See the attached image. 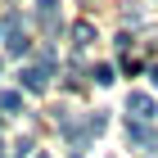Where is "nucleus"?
I'll return each mask as SVG.
<instances>
[{"instance_id":"nucleus-1","label":"nucleus","mask_w":158,"mask_h":158,"mask_svg":"<svg viewBox=\"0 0 158 158\" xmlns=\"http://www.w3.org/2000/svg\"><path fill=\"white\" fill-rule=\"evenodd\" d=\"M127 140H131V145H140L145 149V154H158V131L154 127H149V122H127Z\"/></svg>"},{"instance_id":"nucleus-2","label":"nucleus","mask_w":158,"mask_h":158,"mask_svg":"<svg viewBox=\"0 0 158 158\" xmlns=\"http://www.w3.org/2000/svg\"><path fill=\"white\" fill-rule=\"evenodd\" d=\"M127 113H131L135 122H154V118H158V109H154V99H149L145 90H131V95H127Z\"/></svg>"},{"instance_id":"nucleus-3","label":"nucleus","mask_w":158,"mask_h":158,"mask_svg":"<svg viewBox=\"0 0 158 158\" xmlns=\"http://www.w3.org/2000/svg\"><path fill=\"white\" fill-rule=\"evenodd\" d=\"M5 45H9V54H27V50H32L23 23H18V14H9V36H5Z\"/></svg>"},{"instance_id":"nucleus-4","label":"nucleus","mask_w":158,"mask_h":158,"mask_svg":"<svg viewBox=\"0 0 158 158\" xmlns=\"http://www.w3.org/2000/svg\"><path fill=\"white\" fill-rule=\"evenodd\" d=\"M36 23L45 27L50 36L59 32V0H36Z\"/></svg>"},{"instance_id":"nucleus-5","label":"nucleus","mask_w":158,"mask_h":158,"mask_svg":"<svg viewBox=\"0 0 158 158\" xmlns=\"http://www.w3.org/2000/svg\"><path fill=\"white\" fill-rule=\"evenodd\" d=\"M18 81H23L27 90H36V95H41V90L50 86V73H45V68L36 63V68H23V73H18Z\"/></svg>"},{"instance_id":"nucleus-6","label":"nucleus","mask_w":158,"mask_h":158,"mask_svg":"<svg viewBox=\"0 0 158 158\" xmlns=\"http://www.w3.org/2000/svg\"><path fill=\"white\" fill-rule=\"evenodd\" d=\"M90 81H99V86H113V63H95V68H90Z\"/></svg>"},{"instance_id":"nucleus-7","label":"nucleus","mask_w":158,"mask_h":158,"mask_svg":"<svg viewBox=\"0 0 158 158\" xmlns=\"http://www.w3.org/2000/svg\"><path fill=\"white\" fill-rule=\"evenodd\" d=\"M0 109H5V113H18V109H23V95H18V90H5V95H0Z\"/></svg>"},{"instance_id":"nucleus-8","label":"nucleus","mask_w":158,"mask_h":158,"mask_svg":"<svg viewBox=\"0 0 158 158\" xmlns=\"http://www.w3.org/2000/svg\"><path fill=\"white\" fill-rule=\"evenodd\" d=\"M32 154V140H18V145H14V158H27Z\"/></svg>"},{"instance_id":"nucleus-9","label":"nucleus","mask_w":158,"mask_h":158,"mask_svg":"<svg viewBox=\"0 0 158 158\" xmlns=\"http://www.w3.org/2000/svg\"><path fill=\"white\" fill-rule=\"evenodd\" d=\"M149 77H154V86H158V63H154V68H149Z\"/></svg>"},{"instance_id":"nucleus-10","label":"nucleus","mask_w":158,"mask_h":158,"mask_svg":"<svg viewBox=\"0 0 158 158\" xmlns=\"http://www.w3.org/2000/svg\"><path fill=\"white\" fill-rule=\"evenodd\" d=\"M36 158H50V154H36Z\"/></svg>"},{"instance_id":"nucleus-11","label":"nucleus","mask_w":158,"mask_h":158,"mask_svg":"<svg viewBox=\"0 0 158 158\" xmlns=\"http://www.w3.org/2000/svg\"><path fill=\"white\" fill-rule=\"evenodd\" d=\"M0 154H5V145H0Z\"/></svg>"}]
</instances>
